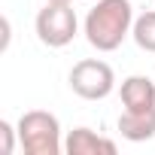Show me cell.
<instances>
[{
  "label": "cell",
  "instance_id": "cell-6",
  "mask_svg": "<svg viewBox=\"0 0 155 155\" xmlns=\"http://www.w3.org/2000/svg\"><path fill=\"white\" fill-rule=\"evenodd\" d=\"M119 131L131 143H143L155 137V110H125L119 116Z\"/></svg>",
  "mask_w": 155,
  "mask_h": 155
},
{
  "label": "cell",
  "instance_id": "cell-4",
  "mask_svg": "<svg viewBox=\"0 0 155 155\" xmlns=\"http://www.w3.org/2000/svg\"><path fill=\"white\" fill-rule=\"evenodd\" d=\"M76 28L79 21H76L73 3H46L37 15V37L52 49L67 46L76 37Z\"/></svg>",
  "mask_w": 155,
  "mask_h": 155
},
{
  "label": "cell",
  "instance_id": "cell-2",
  "mask_svg": "<svg viewBox=\"0 0 155 155\" xmlns=\"http://www.w3.org/2000/svg\"><path fill=\"white\" fill-rule=\"evenodd\" d=\"M18 143L28 155H58L64 149L61 143V125L46 110H31L18 119Z\"/></svg>",
  "mask_w": 155,
  "mask_h": 155
},
{
  "label": "cell",
  "instance_id": "cell-7",
  "mask_svg": "<svg viewBox=\"0 0 155 155\" xmlns=\"http://www.w3.org/2000/svg\"><path fill=\"white\" fill-rule=\"evenodd\" d=\"M125 110H155V82L149 76H128L122 82Z\"/></svg>",
  "mask_w": 155,
  "mask_h": 155
},
{
  "label": "cell",
  "instance_id": "cell-9",
  "mask_svg": "<svg viewBox=\"0 0 155 155\" xmlns=\"http://www.w3.org/2000/svg\"><path fill=\"white\" fill-rule=\"evenodd\" d=\"M15 134H18V128H12L9 122H0V152H3V155H12Z\"/></svg>",
  "mask_w": 155,
  "mask_h": 155
},
{
  "label": "cell",
  "instance_id": "cell-8",
  "mask_svg": "<svg viewBox=\"0 0 155 155\" xmlns=\"http://www.w3.org/2000/svg\"><path fill=\"white\" fill-rule=\"evenodd\" d=\"M131 37L143 52H155V12H143L140 18H134Z\"/></svg>",
  "mask_w": 155,
  "mask_h": 155
},
{
  "label": "cell",
  "instance_id": "cell-10",
  "mask_svg": "<svg viewBox=\"0 0 155 155\" xmlns=\"http://www.w3.org/2000/svg\"><path fill=\"white\" fill-rule=\"evenodd\" d=\"M46 3H73V0H46Z\"/></svg>",
  "mask_w": 155,
  "mask_h": 155
},
{
  "label": "cell",
  "instance_id": "cell-3",
  "mask_svg": "<svg viewBox=\"0 0 155 155\" xmlns=\"http://www.w3.org/2000/svg\"><path fill=\"white\" fill-rule=\"evenodd\" d=\"M116 85V73L107 61H97V58H85L79 64H73L70 70V88L85 97V101H104Z\"/></svg>",
  "mask_w": 155,
  "mask_h": 155
},
{
  "label": "cell",
  "instance_id": "cell-5",
  "mask_svg": "<svg viewBox=\"0 0 155 155\" xmlns=\"http://www.w3.org/2000/svg\"><path fill=\"white\" fill-rule=\"evenodd\" d=\"M67 155H116V143L94 134L91 128H73L64 140Z\"/></svg>",
  "mask_w": 155,
  "mask_h": 155
},
{
  "label": "cell",
  "instance_id": "cell-1",
  "mask_svg": "<svg viewBox=\"0 0 155 155\" xmlns=\"http://www.w3.org/2000/svg\"><path fill=\"white\" fill-rule=\"evenodd\" d=\"M134 28L131 0H97V6L85 15V37L97 52H113Z\"/></svg>",
  "mask_w": 155,
  "mask_h": 155
}]
</instances>
